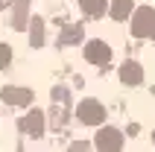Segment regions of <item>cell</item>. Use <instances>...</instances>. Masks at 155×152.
I'll return each instance as SVG.
<instances>
[{"label":"cell","mask_w":155,"mask_h":152,"mask_svg":"<svg viewBox=\"0 0 155 152\" xmlns=\"http://www.w3.org/2000/svg\"><path fill=\"white\" fill-rule=\"evenodd\" d=\"M0 100H3V102H9V105H29V102H32V91L6 85V88L0 91Z\"/></svg>","instance_id":"cell-1"},{"label":"cell","mask_w":155,"mask_h":152,"mask_svg":"<svg viewBox=\"0 0 155 152\" xmlns=\"http://www.w3.org/2000/svg\"><path fill=\"white\" fill-rule=\"evenodd\" d=\"M26 12H29V0H15V18H12L15 29H24L26 26Z\"/></svg>","instance_id":"cell-2"},{"label":"cell","mask_w":155,"mask_h":152,"mask_svg":"<svg viewBox=\"0 0 155 152\" xmlns=\"http://www.w3.org/2000/svg\"><path fill=\"white\" fill-rule=\"evenodd\" d=\"M21 129L29 132V135H41V111H32L29 117L21 120Z\"/></svg>","instance_id":"cell-3"},{"label":"cell","mask_w":155,"mask_h":152,"mask_svg":"<svg viewBox=\"0 0 155 152\" xmlns=\"http://www.w3.org/2000/svg\"><path fill=\"white\" fill-rule=\"evenodd\" d=\"M79 117L85 120V123H94V120L103 117V108H100V105H94V102H85V105L79 108Z\"/></svg>","instance_id":"cell-4"},{"label":"cell","mask_w":155,"mask_h":152,"mask_svg":"<svg viewBox=\"0 0 155 152\" xmlns=\"http://www.w3.org/2000/svg\"><path fill=\"white\" fill-rule=\"evenodd\" d=\"M88 59L103 64V61L108 59V50H105V44H88Z\"/></svg>","instance_id":"cell-5"},{"label":"cell","mask_w":155,"mask_h":152,"mask_svg":"<svg viewBox=\"0 0 155 152\" xmlns=\"http://www.w3.org/2000/svg\"><path fill=\"white\" fill-rule=\"evenodd\" d=\"M32 47H41V41H44V32H41V21H32Z\"/></svg>","instance_id":"cell-6"},{"label":"cell","mask_w":155,"mask_h":152,"mask_svg":"<svg viewBox=\"0 0 155 152\" xmlns=\"http://www.w3.org/2000/svg\"><path fill=\"white\" fill-rule=\"evenodd\" d=\"M82 6H85L88 15H100L103 12V0H82Z\"/></svg>","instance_id":"cell-7"},{"label":"cell","mask_w":155,"mask_h":152,"mask_svg":"<svg viewBox=\"0 0 155 152\" xmlns=\"http://www.w3.org/2000/svg\"><path fill=\"white\" fill-rule=\"evenodd\" d=\"M9 61H12V47L9 44H0V70L9 68Z\"/></svg>","instance_id":"cell-8"},{"label":"cell","mask_w":155,"mask_h":152,"mask_svg":"<svg viewBox=\"0 0 155 152\" xmlns=\"http://www.w3.org/2000/svg\"><path fill=\"white\" fill-rule=\"evenodd\" d=\"M9 3H12V0H0V9H6V6H9Z\"/></svg>","instance_id":"cell-9"}]
</instances>
